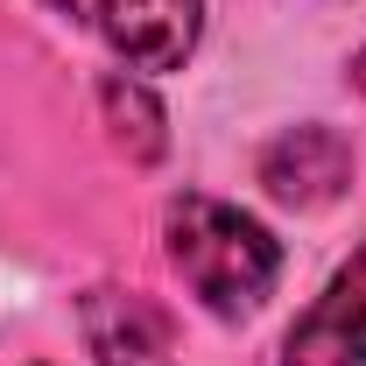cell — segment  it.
Masks as SVG:
<instances>
[{"instance_id":"obj_1","label":"cell","mask_w":366,"mask_h":366,"mask_svg":"<svg viewBox=\"0 0 366 366\" xmlns=\"http://www.w3.org/2000/svg\"><path fill=\"white\" fill-rule=\"evenodd\" d=\"M162 232H169L177 274L219 317H247L274 289V274H282V247L268 239V226L247 219V212H232V204H219V197L183 190L169 204V219H162Z\"/></svg>"},{"instance_id":"obj_2","label":"cell","mask_w":366,"mask_h":366,"mask_svg":"<svg viewBox=\"0 0 366 366\" xmlns=\"http://www.w3.org/2000/svg\"><path fill=\"white\" fill-rule=\"evenodd\" d=\"M56 14H71L99 43H113L134 71H177L197 49L204 0H49Z\"/></svg>"},{"instance_id":"obj_3","label":"cell","mask_w":366,"mask_h":366,"mask_svg":"<svg viewBox=\"0 0 366 366\" xmlns=\"http://www.w3.org/2000/svg\"><path fill=\"white\" fill-rule=\"evenodd\" d=\"M282 366H366V247L331 274L310 317L289 331V360Z\"/></svg>"},{"instance_id":"obj_4","label":"cell","mask_w":366,"mask_h":366,"mask_svg":"<svg viewBox=\"0 0 366 366\" xmlns=\"http://www.w3.org/2000/svg\"><path fill=\"white\" fill-rule=\"evenodd\" d=\"M85 345L99 366H177V324L148 296L92 289L85 296Z\"/></svg>"},{"instance_id":"obj_5","label":"cell","mask_w":366,"mask_h":366,"mask_svg":"<svg viewBox=\"0 0 366 366\" xmlns=\"http://www.w3.org/2000/svg\"><path fill=\"white\" fill-rule=\"evenodd\" d=\"M261 183H268L282 204H331L345 183H352V148L331 134V127H289L282 141H268L261 155Z\"/></svg>"},{"instance_id":"obj_6","label":"cell","mask_w":366,"mask_h":366,"mask_svg":"<svg viewBox=\"0 0 366 366\" xmlns=\"http://www.w3.org/2000/svg\"><path fill=\"white\" fill-rule=\"evenodd\" d=\"M99 120H106V141L127 155V162H155L162 148H169V127H162V106H155V92L141 85V78H106L99 85Z\"/></svg>"},{"instance_id":"obj_7","label":"cell","mask_w":366,"mask_h":366,"mask_svg":"<svg viewBox=\"0 0 366 366\" xmlns=\"http://www.w3.org/2000/svg\"><path fill=\"white\" fill-rule=\"evenodd\" d=\"M352 78H360V92H366V49H360V64H352Z\"/></svg>"}]
</instances>
